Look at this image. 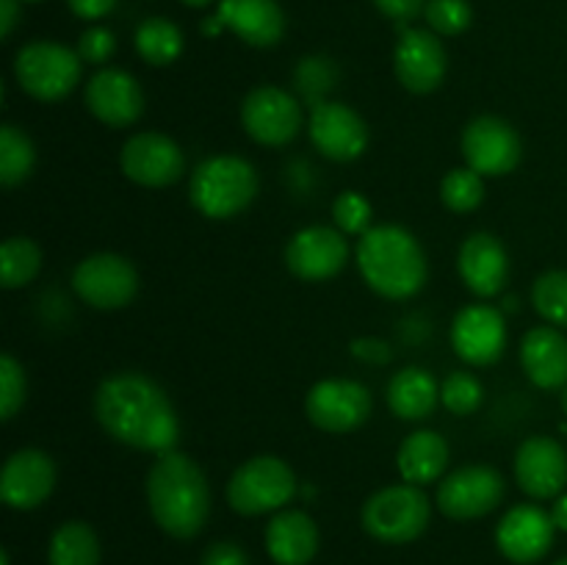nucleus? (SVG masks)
I'll return each instance as SVG.
<instances>
[{
  "label": "nucleus",
  "instance_id": "f8f14e48",
  "mask_svg": "<svg viewBox=\"0 0 567 565\" xmlns=\"http://www.w3.org/2000/svg\"><path fill=\"white\" fill-rule=\"evenodd\" d=\"M310 424L324 432H352L371 415V393L363 382L321 380L305 397Z\"/></svg>",
  "mask_w": 567,
  "mask_h": 565
},
{
  "label": "nucleus",
  "instance_id": "79ce46f5",
  "mask_svg": "<svg viewBox=\"0 0 567 565\" xmlns=\"http://www.w3.org/2000/svg\"><path fill=\"white\" fill-rule=\"evenodd\" d=\"M393 22H410L426 9V0H371Z\"/></svg>",
  "mask_w": 567,
  "mask_h": 565
},
{
  "label": "nucleus",
  "instance_id": "4c0bfd02",
  "mask_svg": "<svg viewBox=\"0 0 567 565\" xmlns=\"http://www.w3.org/2000/svg\"><path fill=\"white\" fill-rule=\"evenodd\" d=\"M332 81H336V70H332L330 61L319 59V55H313V59H302V64H299L297 70V83L308 97H316V94L327 92Z\"/></svg>",
  "mask_w": 567,
  "mask_h": 565
},
{
  "label": "nucleus",
  "instance_id": "393cba45",
  "mask_svg": "<svg viewBox=\"0 0 567 565\" xmlns=\"http://www.w3.org/2000/svg\"><path fill=\"white\" fill-rule=\"evenodd\" d=\"M266 552L277 565H308L319 552L316 521L302 510H280L266 526Z\"/></svg>",
  "mask_w": 567,
  "mask_h": 565
},
{
  "label": "nucleus",
  "instance_id": "c85d7f7f",
  "mask_svg": "<svg viewBox=\"0 0 567 565\" xmlns=\"http://www.w3.org/2000/svg\"><path fill=\"white\" fill-rule=\"evenodd\" d=\"M136 50L147 64L166 66L183 53V33L181 28L164 17H150L136 28Z\"/></svg>",
  "mask_w": 567,
  "mask_h": 565
},
{
  "label": "nucleus",
  "instance_id": "6ab92c4d",
  "mask_svg": "<svg viewBox=\"0 0 567 565\" xmlns=\"http://www.w3.org/2000/svg\"><path fill=\"white\" fill-rule=\"evenodd\" d=\"M554 530L557 524H554L551 513L537 504H515L496 530L498 552L518 565L537 563L551 548Z\"/></svg>",
  "mask_w": 567,
  "mask_h": 565
},
{
  "label": "nucleus",
  "instance_id": "ddd939ff",
  "mask_svg": "<svg viewBox=\"0 0 567 565\" xmlns=\"http://www.w3.org/2000/svg\"><path fill=\"white\" fill-rule=\"evenodd\" d=\"M120 166L127 181L147 188H164L181 181L186 158L177 142L155 131L136 133L125 142L120 153Z\"/></svg>",
  "mask_w": 567,
  "mask_h": 565
},
{
  "label": "nucleus",
  "instance_id": "dca6fc26",
  "mask_svg": "<svg viewBox=\"0 0 567 565\" xmlns=\"http://www.w3.org/2000/svg\"><path fill=\"white\" fill-rule=\"evenodd\" d=\"M308 131L313 147L332 161H354L369 147V127L363 116L338 100H321L313 105Z\"/></svg>",
  "mask_w": 567,
  "mask_h": 565
},
{
  "label": "nucleus",
  "instance_id": "a211bd4d",
  "mask_svg": "<svg viewBox=\"0 0 567 565\" xmlns=\"http://www.w3.org/2000/svg\"><path fill=\"white\" fill-rule=\"evenodd\" d=\"M515 480L532 499H557L567 485V452L548 435H532L515 452Z\"/></svg>",
  "mask_w": 567,
  "mask_h": 565
},
{
  "label": "nucleus",
  "instance_id": "f704fd0d",
  "mask_svg": "<svg viewBox=\"0 0 567 565\" xmlns=\"http://www.w3.org/2000/svg\"><path fill=\"white\" fill-rule=\"evenodd\" d=\"M424 17L437 37H457L468 31L474 11L468 0H426Z\"/></svg>",
  "mask_w": 567,
  "mask_h": 565
},
{
  "label": "nucleus",
  "instance_id": "7c9ffc66",
  "mask_svg": "<svg viewBox=\"0 0 567 565\" xmlns=\"http://www.w3.org/2000/svg\"><path fill=\"white\" fill-rule=\"evenodd\" d=\"M42 269V249L25 236L6 238L0 247V282L3 288L14 291V288L28 286L33 277Z\"/></svg>",
  "mask_w": 567,
  "mask_h": 565
},
{
  "label": "nucleus",
  "instance_id": "8fccbe9b",
  "mask_svg": "<svg viewBox=\"0 0 567 565\" xmlns=\"http://www.w3.org/2000/svg\"><path fill=\"white\" fill-rule=\"evenodd\" d=\"M0 565H9V554H0Z\"/></svg>",
  "mask_w": 567,
  "mask_h": 565
},
{
  "label": "nucleus",
  "instance_id": "a878e982",
  "mask_svg": "<svg viewBox=\"0 0 567 565\" xmlns=\"http://www.w3.org/2000/svg\"><path fill=\"white\" fill-rule=\"evenodd\" d=\"M399 474L410 485H426V482L441 480L449 465V443L446 438L432 430H419L402 441L396 452Z\"/></svg>",
  "mask_w": 567,
  "mask_h": 565
},
{
  "label": "nucleus",
  "instance_id": "9b49d317",
  "mask_svg": "<svg viewBox=\"0 0 567 565\" xmlns=\"http://www.w3.org/2000/svg\"><path fill=\"white\" fill-rule=\"evenodd\" d=\"M520 136L502 116H476L463 131L465 166L480 172L482 177H502L518 166Z\"/></svg>",
  "mask_w": 567,
  "mask_h": 565
},
{
  "label": "nucleus",
  "instance_id": "ea45409f",
  "mask_svg": "<svg viewBox=\"0 0 567 565\" xmlns=\"http://www.w3.org/2000/svg\"><path fill=\"white\" fill-rule=\"evenodd\" d=\"M199 565H249L247 552L233 541H219L205 548L203 563Z\"/></svg>",
  "mask_w": 567,
  "mask_h": 565
},
{
  "label": "nucleus",
  "instance_id": "37998d69",
  "mask_svg": "<svg viewBox=\"0 0 567 565\" xmlns=\"http://www.w3.org/2000/svg\"><path fill=\"white\" fill-rule=\"evenodd\" d=\"M66 3H70L72 14L81 17V20H100L114 9L116 0H66Z\"/></svg>",
  "mask_w": 567,
  "mask_h": 565
},
{
  "label": "nucleus",
  "instance_id": "c03bdc74",
  "mask_svg": "<svg viewBox=\"0 0 567 565\" xmlns=\"http://www.w3.org/2000/svg\"><path fill=\"white\" fill-rule=\"evenodd\" d=\"M22 0H0V37L9 39L14 33L17 20H20Z\"/></svg>",
  "mask_w": 567,
  "mask_h": 565
},
{
  "label": "nucleus",
  "instance_id": "f03ea898",
  "mask_svg": "<svg viewBox=\"0 0 567 565\" xmlns=\"http://www.w3.org/2000/svg\"><path fill=\"white\" fill-rule=\"evenodd\" d=\"M147 504L155 524L172 537L199 535L210 513V487L203 469L188 454H158L147 474Z\"/></svg>",
  "mask_w": 567,
  "mask_h": 565
},
{
  "label": "nucleus",
  "instance_id": "0eeeda50",
  "mask_svg": "<svg viewBox=\"0 0 567 565\" xmlns=\"http://www.w3.org/2000/svg\"><path fill=\"white\" fill-rule=\"evenodd\" d=\"M430 524V499L419 485H388L363 504V530L380 543H410Z\"/></svg>",
  "mask_w": 567,
  "mask_h": 565
},
{
  "label": "nucleus",
  "instance_id": "a19ab883",
  "mask_svg": "<svg viewBox=\"0 0 567 565\" xmlns=\"http://www.w3.org/2000/svg\"><path fill=\"white\" fill-rule=\"evenodd\" d=\"M352 355L354 358L365 360V363L385 366L388 360L393 358V349L391 343L382 341V338H358V341H352Z\"/></svg>",
  "mask_w": 567,
  "mask_h": 565
},
{
  "label": "nucleus",
  "instance_id": "5701e85b",
  "mask_svg": "<svg viewBox=\"0 0 567 565\" xmlns=\"http://www.w3.org/2000/svg\"><path fill=\"white\" fill-rule=\"evenodd\" d=\"M219 20L252 48H275L286 33V14L277 0H221Z\"/></svg>",
  "mask_w": 567,
  "mask_h": 565
},
{
  "label": "nucleus",
  "instance_id": "2eb2a0df",
  "mask_svg": "<svg viewBox=\"0 0 567 565\" xmlns=\"http://www.w3.org/2000/svg\"><path fill=\"white\" fill-rule=\"evenodd\" d=\"M349 260V242L338 227L310 225L293 233L286 247V266L299 280L321 282L336 277Z\"/></svg>",
  "mask_w": 567,
  "mask_h": 565
},
{
  "label": "nucleus",
  "instance_id": "4be33fe9",
  "mask_svg": "<svg viewBox=\"0 0 567 565\" xmlns=\"http://www.w3.org/2000/svg\"><path fill=\"white\" fill-rule=\"evenodd\" d=\"M457 269L465 286L476 297H496L504 291L509 277V258L504 244L493 233H474L463 242L457 255Z\"/></svg>",
  "mask_w": 567,
  "mask_h": 565
},
{
  "label": "nucleus",
  "instance_id": "e433bc0d",
  "mask_svg": "<svg viewBox=\"0 0 567 565\" xmlns=\"http://www.w3.org/2000/svg\"><path fill=\"white\" fill-rule=\"evenodd\" d=\"M25 371L11 355L0 358V415L3 421L14 419L17 410L25 402Z\"/></svg>",
  "mask_w": 567,
  "mask_h": 565
},
{
  "label": "nucleus",
  "instance_id": "1a4fd4ad",
  "mask_svg": "<svg viewBox=\"0 0 567 565\" xmlns=\"http://www.w3.org/2000/svg\"><path fill=\"white\" fill-rule=\"evenodd\" d=\"M504 476L491 465H463L437 487V507L454 521L482 518L504 502Z\"/></svg>",
  "mask_w": 567,
  "mask_h": 565
},
{
  "label": "nucleus",
  "instance_id": "de8ad7c7",
  "mask_svg": "<svg viewBox=\"0 0 567 565\" xmlns=\"http://www.w3.org/2000/svg\"><path fill=\"white\" fill-rule=\"evenodd\" d=\"M186 6H194V9H199V6H208L210 0H183Z\"/></svg>",
  "mask_w": 567,
  "mask_h": 565
},
{
  "label": "nucleus",
  "instance_id": "3c124183",
  "mask_svg": "<svg viewBox=\"0 0 567 565\" xmlns=\"http://www.w3.org/2000/svg\"><path fill=\"white\" fill-rule=\"evenodd\" d=\"M554 565H567V557H563V559H557V563H554Z\"/></svg>",
  "mask_w": 567,
  "mask_h": 565
},
{
  "label": "nucleus",
  "instance_id": "603ef678",
  "mask_svg": "<svg viewBox=\"0 0 567 565\" xmlns=\"http://www.w3.org/2000/svg\"><path fill=\"white\" fill-rule=\"evenodd\" d=\"M22 3H39V0H22Z\"/></svg>",
  "mask_w": 567,
  "mask_h": 565
},
{
  "label": "nucleus",
  "instance_id": "cd10ccee",
  "mask_svg": "<svg viewBox=\"0 0 567 565\" xmlns=\"http://www.w3.org/2000/svg\"><path fill=\"white\" fill-rule=\"evenodd\" d=\"M50 565H100V541L83 521H66L50 537Z\"/></svg>",
  "mask_w": 567,
  "mask_h": 565
},
{
  "label": "nucleus",
  "instance_id": "2f4dec72",
  "mask_svg": "<svg viewBox=\"0 0 567 565\" xmlns=\"http://www.w3.org/2000/svg\"><path fill=\"white\" fill-rule=\"evenodd\" d=\"M532 305L548 325L567 330V271L551 269L537 277L532 286Z\"/></svg>",
  "mask_w": 567,
  "mask_h": 565
},
{
  "label": "nucleus",
  "instance_id": "20e7f679",
  "mask_svg": "<svg viewBox=\"0 0 567 565\" xmlns=\"http://www.w3.org/2000/svg\"><path fill=\"white\" fill-rule=\"evenodd\" d=\"M258 194V172L241 155H214L194 170L188 183L192 205L208 219H233Z\"/></svg>",
  "mask_w": 567,
  "mask_h": 565
},
{
  "label": "nucleus",
  "instance_id": "412c9836",
  "mask_svg": "<svg viewBox=\"0 0 567 565\" xmlns=\"http://www.w3.org/2000/svg\"><path fill=\"white\" fill-rule=\"evenodd\" d=\"M55 465L39 449H20L0 471V496L14 510H33L53 493Z\"/></svg>",
  "mask_w": 567,
  "mask_h": 565
},
{
  "label": "nucleus",
  "instance_id": "72a5a7b5",
  "mask_svg": "<svg viewBox=\"0 0 567 565\" xmlns=\"http://www.w3.org/2000/svg\"><path fill=\"white\" fill-rule=\"evenodd\" d=\"M485 388L471 371H452L441 386V402L449 413L471 415L480 410Z\"/></svg>",
  "mask_w": 567,
  "mask_h": 565
},
{
  "label": "nucleus",
  "instance_id": "a18cd8bd",
  "mask_svg": "<svg viewBox=\"0 0 567 565\" xmlns=\"http://www.w3.org/2000/svg\"><path fill=\"white\" fill-rule=\"evenodd\" d=\"M551 518H554V524H557V530H565L567 532V493H565V496L554 499Z\"/></svg>",
  "mask_w": 567,
  "mask_h": 565
},
{
  "label": "nucleus",
  "instance_id": "f3484780",
  "mask_svg": "<svg viewBox=\"0 0 567 565\" xmlns=\"http://www.w3.org/2000/svg\"><path fill=\"white\" fill-rule=\"evenodd\" d=\"M452 347L465 363L493 366L507 349L504 314L493 305H465L452 325Z\"/></svg>",
  "mask_w": 567,
  "mask_h": 565
},
{
  "label": "nucleus",
  "instance_id": "c756f323",
  "mask_svg": "<svg viewBox=\"0 0 567 565\" xmlns=\"http://www.w3.org/2000/svg\"><path fill=\"white\" fill-rule=\"evenodd\" d=\"M33 166H37V150H33L28 133L6 122L0 127V183L6 188L20 186L22 181L31 177Z\"/></svg>",
  "mask_w": 567,
  "mask_h": 565
},
{
  "label": "nucleus",
  "instance_id": "423d86ee",
  "mask_svg": "<svg viewBox=\"0 0 567 565\" xmlns=\"http://www.w3.org/2000/svg\"><path fill=\"white\" fill-rule=\"evenodd\" d=\"M297 496V476L286 460L258 454L238 465L227 482V502L241 515H264L286 507Z\"/></svg>",
  "mask_w": 567,
  "mask_h": 565
},
{
  "label": "nucleus",
  "instance_id": "6e6552de",
  "mask_svg": "<svg viewBox=\"0 0 567 565\" xmlns=\"http://www.w3.org/2000/svg\"><path fill=\"white\" fill-rule=\"evenodd\" d=\"M72 288L86 305L97 310H120L136 297L138 275L127 258L116 253H97L83 258L72 271Z\"/></svg>",
  "mask_w": 567,
  "mask_h": 565
},
{
  "label": "nucleus",
  "instance_id": "49530a36",
  "mask_svg": "<svg viewBox=\"0 0 567 565\" xmlns=\"http://www.w3.org/2000/svg\"><path fill=\"white\" fill-rule=\"evenodd\" d=\"M221 28H225V25H221L219 14H216V17H214V20H208V22H205V25H203V31H205V33H208V37H214V33H219V31H221Z\"/></svg>",
  "mask_w": 567,
  "mask_h": 565
},
{
  "label": "nucleus",
  "instance_id": "4468645a",
  "mask_svg": "<svg viewBox=\"0 0 567 565\" xmlns=\"http://www.w3.org/2000/svg\"><path fill=\"white\" fill-rule=\"evenodd\" d=\"M393 70L408 92H435L446 78V48L435 31L402 28L393 48Z\"/></svg>",
  "mask_w": 567,
  "mask_h": 565
},
{
  "label": "nucleus",
  "instance_id": "09e8293b",
  "mask_svg": "<svg viewBox=\"0 0 567 565\" xmlns=\"http://www.w3.org/2000/svg\"><path fill=\"white\" fill-rule=\"evenodd\" d=\"M563 410L567 413V386L563 388Z\"/></svg>",
  "mask_w": 567,
  "mask_h": 565
},
{
  "label": "nucleus",
  "instance_id": "473e14b6",
  "mask_svg": "<svg viewBox=\"0 0 567 565\" xmlns=\"http://www.w3.org/2000/svg\"><path fill=\"white\" fill-rule=\"evenodd\" d=\"M441 199L454 214H471L485 199V181L471 166H460V170H452L443 177Z\"/></svg>",
  "mask_w": 567,
  "mask_h": 565
},
{
  "label": "nucleus",
  "instance_id": "39448f33",
  "mask_svg": "<svg viewBox=\"0 0 567 565\" xmlns=\"http://www.w3.org/2000/svg\"><path fill=\"white\" fill-rule=\"evenodd\" d=\"M83 59L59 42H28L14 59V78L22 92L42 103H59L81 83Z\"/></svg>",
  "mask_w": 567,
  "mask_h": 565
},
{
  "label": "nucleus",
  "instance_id": "7ed1b4c3",
  "mask_svg": "<svg viewBox=\"0 0 567 565\" xmlns=\"http://www.w3.org/2000/svg\"><path fill=\"white\" fill-rule=\"evenodd\" d=\"M358 269L371 291L408 299L426 282V255L419 238L399 225H377L358 242Z\"/></svg>",
  "mask_w": 567,
  "mask_h": 565
},
{
  "label": "nucleus",
  "instance_id": "b1692460",
  "mask_svg": "<svg viewBox=\"0 0 567 565\" xmlns=\"http://www.w3.org/2000/svg\"><path fill=\"white\" fill-rule=\"evenodd\" d=\"M520 363L526 377L543 391L567 386V338L559 327H532L520 341Z\"/></svg>",
  "mask_w": 567,
  "mask_h": 565
},
{
  "label": "nucleus",
  "instance_id": "f257e3e1",
  "mask_svg": "<svg viewBox=\"0 0 567 565\" xmlns=\"http://www.w3.org/2000/svg\"><path fill=\"white\" fill-rule=\"evenodd\" d=\"M94 413L100 427L125 446L158 454L177 446L181 421L169 397L138 371L105 377L94 393Z\"/></svg>",
  "mask_w": 567,
  "mask_h": 565
},
{
  "label": "nucleus",
  "instance_id": "c9c22d12",
  "mask_svg": "<svg viewBox=\"0 0 567 565\" xmlns=\"http://www.w3.org/2000/svg\"><path fill=\"white\" fill-rule=\"evenodd\" d=\"M332 219L343 236H363L371 227V205L363 194L358 192H343L332 203Z\"/></svg>",
  "mask_w": 567,
  "mask_h": 565
},
{
  "label": "nucleus",
  "instance_id": "58836bf2",
  "mask_svg": "<svg viewBox=\"0 0 567 565\" xmlns=\"http://www.w3.org/2000/svg\"><path fill=\"white\" fill-rule=\"evenodd\" d=\"M116 39L109 28H89L81 33V42H78V55L89 64H105V61L114 55Z\"/></svg>",
  "mask_w": 567,
  "mask_h": 565
},
{
  "label": "nucleus",
  "instance_id": "bb28decb",
  "mask_svg": "<svg viewBox=\"0 0 567 565\" xmlns=\"http://www.w3.org/2000/svg\"><path fill=\"white\" fill-rule=\"evenodd\" d=\"M437 402H441V386H437L430 371L419 369V366H408V369L396 371L388 382V408L399 419H426L437 408Z\"/></svg>",
  "mask_w": 567,
  "mask_h": 565
},
{
  "label": "nucleus",
  "instance_id": "9d476101",
  "mask_svg": "<svg viewBox=\"0 0 567 565\" xmlns=\"http://www.w3.org/2000/svg\"><path fill=\"white\" fill-rule=\"evenodd\" d=\"M241 125L264 147H282L302 127V105L280 86H258L244 97Z\"/></svg>",
  "mask_w": 567,
  "mask_h": 565
},
{
  "label": "nucleus",
  "instance_id": "aec40b11",
  "mask_svg": "<svg viewBox=\"0 0 567 565\" xmlns=\"http://www.w3.org/2000/svg\"><path fill=\"white\" fill-rule=\"evenodd\" d=\"M86 109L109 127H127L142 116L144 92L136 78L116 66L94 72L86 83Z\"/></svg>",
  "mask_w": 567,
  "mask_h": 565
}]
</instances>
